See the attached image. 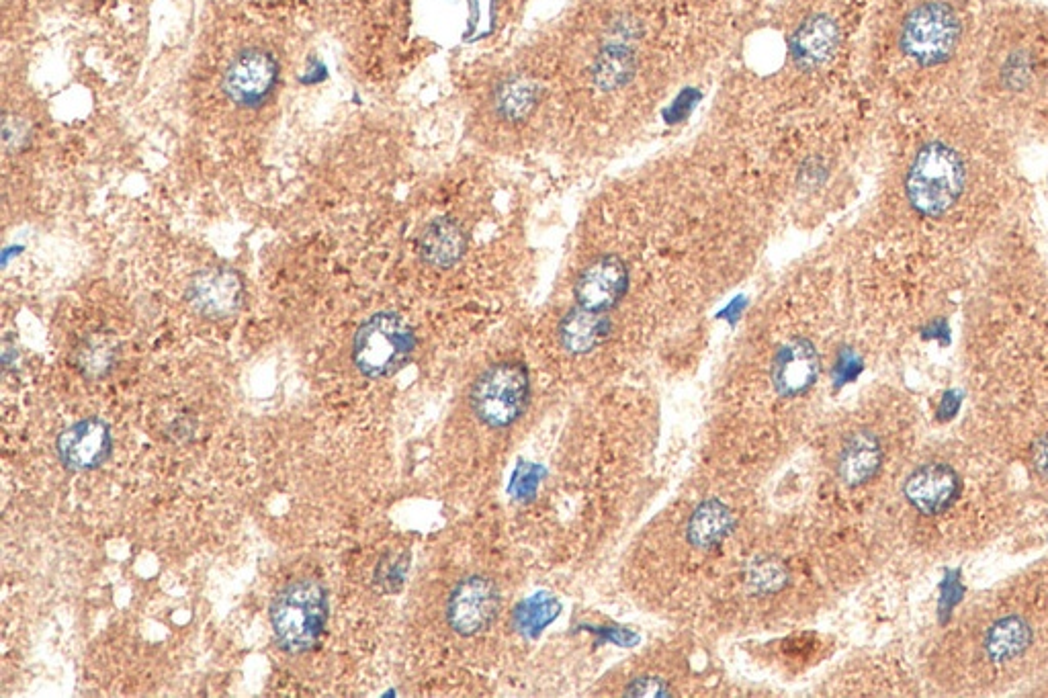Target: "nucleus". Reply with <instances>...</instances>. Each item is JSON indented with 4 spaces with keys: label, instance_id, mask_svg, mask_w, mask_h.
I'll return each mask as SVG.
<instances>
[{
    "label": "nucleus",
    "instance_id": "9",
    "mask_svg": "<svg viewBox=\"0 0 1048 698\" xmlns=\"http://www.w3.org/2000/svg\"><path fill=\"white\" fill-rule=\"evenodd\" d=\"M60 461L74 471H89L103 465L113 449V436L107 422L84 418L68 426L56 441Z\"/></svg>",
    "mask_w": 1048,
    "mask_h": 698
},
{
    "label": "nucleus",
    "instance_id": "14",
    "mask_svg": "<svg viewBox=\"0 0 1048 698\" xmlns=\"http://www.w3.org/2000/svg\"><path fill=\"white\" fill-rule=\"evenodd\" d=\"M883 465V447L868 430L854 432L844 443L838 459V475L848 486H862L877 475Z\"/></svg>",
    "mask_w": 1048,
    "mask_h": 698
},
{
    "label": "nucleus",
    "instance_id": "8",
    "mask_svg": "<svg viewBox=\"0 0 1048 698\" xmlns=\"http://www.w3.org/2000/svg\"><path fill=\"white\" fill-rule=\"evenodd\" d=\"M629 287V271L615 254H604L580 273L574 285L576 305L584 310L606 314L623 299Z\"/></svg>",
    "mask_w": 1048,
    "mask_h": 698
},
{
    "label": "nucleus",
    "instance_id": "21",
    "mask_svg": "<svg viewBox=\"0 0 1048 698\" xmlns=\"http://www.w3.org/2000/svg\"><path fill=\"white\" fill-rule=\"evenodd\" d=\"M408 570V555H383L375 567V584L383 592H398Z\"/></svg>",
    "mask_w": 1048,
    "mask_h": 698
},
{
    "label": "nucleus",
    "instance_id": "18",
    "mask_svg": "<svg viewBox=\"0 0 1048 698\" xmlns=\"http://www.w3.org/2000/svg\"><path fill=\"white\" fill-rule=\"evenodd\" d=\"M1032 629L1018 617H1003L985 633V651L993 662H1010L1028 649Z\"/></svg>",
    "mask_w": 1048,
    "mask_h": 698
},
{
    "label": "nucleus",
    "instance_id": "2",
    "mask_svg": "<svg viewBox=\"0 0 1048 698\" xmlns=\"http://www.w3.org/2000/svg\"><path fill=\"white\" fill-rule=\"evenodd\" d=\"M330 602L318 580H295L283 586L271 602V627L277 645L287 653L312 651L328 623Z\"/></svg>",
    "mask_w": 1048,
    "mask_h": 698
},
{
    "label": "nucleus",
    "instance_id": "6",
    "mask_svg": "<svg viewBox=\"0 0 1048 698\" xmlns=\"http://www.w3.org/2000/svg\"><path fill=\"white\" fill-rule=\"evenodd\" d=\"M500 610L498 586L486 576H467L451 592L447 621L461 637H473L490 627Z\"/></svg>",
    "mask_w": 1048,
    "mask_h": 698
},
{
    "label": "nucleus",
    "instance_id": "25",
    "mask_svg": "<svg viewBox=\"0 0 1048 698\" xmlns=\"http://www.w3.org/2000/svg\"><path fill=\"white\" fill-rule=\"evenodd\" d=\"M1032 463H1034V469L1048 477V434H1044L1042 439L1034 445L1032 449Z\"/></svg>",
    "mask_w": 1048,
    "mask_h": 698
},
{
    "label": "nucleus",
    "instance_id": "22",
    "mask_svg": "<svg viewBox=\"0 0 1048 698\" xmlns=\"http://www.w3.org/2000/svg\"><path fill=\"white\" fill-rule=\"evenodd\" d=\"M752 586L760 592H776L784 586L786 572L780 567V563L774 561H760L752 567L750 572Z\"/></svg>",
    "mask_w": 1048,
    "mask_h": 698
},
{
    "label": "nucleus",
    "instance_id": "15",
    "mask_svg": "<svg viewBox=\"0 0 1048 698\" xmlns=\"http://www.w3.org/2000/svg\"><path fill=\"white\" fill-rule=\"evenodd\" d=\"M608 332L610 322L604 314L576 305L559 324V342L570 355H588L608 338Z\"/></svg>",
    "mask_w": 1048,
    "mask_h": 698
},
{
    "label": "nucleus",
    "instance_id": "7",
    "mask_svg": "<svg viewBox=\"0 0 1048 698\" xmlns=\"http://www.w3.org/2000/svg\"><path fill=\"white\" fill-rule=\"evenodd\" d=\"M277 78L279 64L275 56L267 50L248 48L226 68L224 91L232 103L240 107H256L271 97Z\"/></svg>",
    "mask_w": 1048,
    "mask_h": 698
},
{
    "label": "nucleus",
    "instance_id": "1",
    "mask_svg": "<svg viewBox=\"0 0 1048 698\" xmlns=\"http://www.w3.org/2000/svg\"><path fill=\"white\" fill-rule=\"evenodd\" d=\"M967 187V164L944 142H928L913 156L905 174V197L924 217L948 213Z\"/></svg>",
    "mask_w": 1048,
    "mask_h": 698
},
{
    "label": "nucleus",
    "instance_id": "16",
    "mask_svg": "<svg viewBox=\"0 0 1048 698\" xmlns=\"http://www.w3.org/2000/svg\"><path fill=\"white\" fill-rule=\"evenodd\" d=\"M465 244L463 230L455 222L447 220V217H439L422 232L418 250L426 265L436 269H451L461 260Z\"/></svg>",
    "mask_w": 1048,
    "mask_h": 698
},
{
    "label": "nucleus",
    "instance_id": "12",
    "mask_svg": "<svg viewBox=\"0 0 1048 698\" xmlns=\"http://www.w3.org/2000/svg\"><path fill=\"white\" fill-rule=\"evenodd\" d=\"M905 500L926 516H936L950 508L960 494V477L944 463L917 467L905 482Z\"/></svg>",
    "mask_w": 1048,
    "mask_h": 698
},
{
    "label": "nucleus",
    "instance_id": "20",
    "mask_svg": "<svg viewBox=\"0 0 1048 698\" xmlns=\"http://www.w3.org/2000/svg\"><path fill=\"white\" fill-rule=\"evenodd\" d=\"M631 72H633V56L627 50L613 48V50H606L600 56L594 78L602 89H617V86L625 84L631 78Z\"/></svg>",
    "mask_w": 1048,
    "mask_h": 698
},
{
    "label": "nucleus",
    "instance_id": "17",
    "mask_svg": "<svg viewBox=\"0 0 1048 698\" xmlns=\"http://www.w3.org/2000/svg\"><path fill=\"white\" fill-rule=\"evenodd\" d=\"M733 525L731 512L717 500H707L698 506L686 525L688 541L698 549H711L721 543Z\"/></svg>",
    "mask_w": 1048,
    "mask_h": 698
},
{
    "label": "nucleus",
    "instance_id": "5",
    "mask_svg": "<svg viewBox=\"0 0 1048 698\" xmlns=\"http://www.w3.org/2000/svg\"><path fill=\"white\" fill-rule=\"evenodd\" d=\"M473 414L492 428H506L529 404V373L520 363L492 365L471 387Z\"/></svg>",
    "mask_w": 1048,
    "mask_h": 698
},
{
    "label": "nucleus",
    "instance_id": "11",
    "mask_svg": "<svg viewBox=\"0 0 1048 698\" xmlns=\"http://www.w3.org/2000/svg\"><path fill=\"white\" fill-rule=\"evenodd\" d=\"M772 385L782 398L805 394L819 377V355L813 342L807 338H793L784 342L772 361Z\"/></svg>",
    "mask_w": 1048,
    "mask_h": 698
},
{
    "label": "nucleus",
    "instance_id": "23",
    "mask_svg": "<svg viewBox=\"0 0 1048 698\" xmlns=\"http://www.w3.org/2000/svg\"><path fill=\"white\" fill-rule=\"evenodd\" d=\"M557 615V604L549 598H537L520 610V627L537 631Z\"/></svg>",
    "mask_w": 1048,
    "mask_h": 698
},
{
    "label": "nucleus",
    "instance_id": "10",
    "mask_svg": "<svg viewBox=\"0 0 1048 698\" xmlns=\"http://www.w3.org/2000/svg\"><path fill=\"white\" fill-rule=\"evenodd\" d=\"M187 299L193 310L205 318L222 320L240 310L244 301V283L230 269H207L193 277Z\"/></svg>",
    "mask_w": 1048,
    "mask_h": 698
},
{
    "label": "nucleus",
    "instance_id": "19",
    "mask_svg": "<svg viewBox=\"0 0 1048 698\" xmlns=\"http://www.w3.org/2000/svg\"><path fill=\"white\" fill-rule=\"evenodd\" d=\"M537 101H539L537 86L522 78H512L504 82L496 95L498 113L508 121H520L524 117H529Z\"/></svg>",
    "mask_w": 1048,
    "mask_h": 698
},
{
    "label": "nucleus",
    "instance_id": "13",
    "mask_svg": "<svg viewBox=\"0 0 1048 698\" xmlns=\"http://www.w3.org/2000/svg\"><path fill=\"white\" fill-rule=\"evenodd\" d=\"M840 43V29L834 19L825 15L809 17L793 35V58L805 68L813 70L834 58Z\"/></svg>",
    "mask_w": 1048,
    "mask_h": 698
},
{
    "label": "nucleus",
    "instance_id": "4",
    "mask_svg": "<svg viewBox=\"0 0 1048 698\" xmlns=\"http://www.w3.org/2000/svg\"><path fill=\"white\" fill-rule=\"evenodd\" d=\"M414 330L396 312H379L367 318L353 340V361L369 379L389 377L400 371L414 351Z\"/></svg>",
    "mask_w": 1048,
    "mask_h": 698
},
{
    "label": "nucleus",
    "instance_id": "3",
    "mask_svg": "<svg viewBox=\"0 0 1048 698\" xmlns=\"http://www.w3.org/2000/svg\"><path fill=\"white\" fill-rule=\"evenodd\" d=\"M963 23L944 0H924L901 23L899 43L903 54L917 66H940L956 52Z\"/></svg>",
    "mask_w": 1048,
    "mask_h": 698
},
{
    "label": "nucleus",
    "instance_id": "24",
    "mask_svg": "<svg viewBox=\"0 0 1048 698\" xmlns=\"http://www.w3.org/2000/svg\"><path fill=\"white\" fill-rule=\"evenodd\" d=\"M668 686L658 678H637L629 684L627 694L631 696H668Z\"/></svg>",
    "mask_w": 1048,
    "mask_h": 698
}]
</instances>
